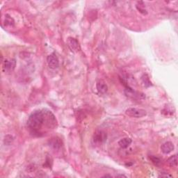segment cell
<instances>
[{"mask_svg":"<svg viewBox=\"0 0 178 178\" xmlns=\"http://www.w3.org/2000/svg\"><path fill=\"white\" fill-rule=\"evenodd\" d=\"M52 120H55L54 116L50 111H43L41 110L33 111L29 116L27 121V126L33 133L39 134L45 121L52 122ZM52 124V123H50Z\"/></svg>","mask_w":178,"mask_h":178,"instance_id":"1","label":"cell"},{"mask_svg":"<svg viewBox=\"0 0 178 178\" xmlns=\"http://www.w3.org/2000/svg\"><path fill=\"white\" fill-rule=\"evenodd\" d=\"M125 114L128 116L136 118L145 117L147 115V111L143 109H137V108L130 107L126 109Z\"/></svg>","mask_w":178,"mask_h":178,"instance_id":"2","label":"cell"},{"mask_svg":"<svg viewBox=\"0 0 178 178\" xmlns=\"http://www.w3.org/2000/svg\"><path fill=\"white\" fill-rule=\"evenodd\" d=\"M3 63V70L6 73H11L15 69L16 65L15 59H7L2 61Z\"/></svg>","mask_w":178,"mask_h":178,"instance_id":"3","label":"cell"},{"mask_svg":"<svg viewBox=\"0 0 178 178\" xmlns=\"http://www.w3.org/2000/svg\"><path fill=\"white\" fill-rule=\"evenodd\" d=\"M48 66L51 69H56L59 66V61L54 53L51 54L47 58Z\"/></svg>","mask_w":178,"mask_h":178,"instance_id":"4","label":"cell"},{"mask_svg":"<svg viewBox=\"0 0 178 178\" xmlns=\"http://www.w3.org/2000/svg\"><path fill=\"white\" fill-rule=\"evenodd\" d=\"M107 134L103 131H97L93 135V141L95 143H104L107 141Z\"/></svg>","mask_w":178,"mask_h":178,"instance_id":"5","label":"cell"},{"mask_svg":"<svg viewBox=\"0 0 178 178\" xmlns=\"http://www.w3.org/2000/svg\"><path fill=\"white\" fill-rule=\"evenodd\" d=\"M67 43L70 49L74 52H77L80 50V45L79 42L77 39H74V38L70 37L67 40Z\"/></svg>","mask_w":178,"mask_h":178,"instance_id":"6","label":"cell"},{"mask_svg":"<svg viewBox=\"0 0 178 178\" xmlns=\"http://www.w3.org/2000/svg\"><path fill=\"white\" fill-rule=\"evenodd\" d=\"M174 148H175V146H174L173 143L172 142L168 141L166 142V143H163L161 146V150L163 154H167L171 153L172 151H173Z\"/></svg>","mask_w":178,"mask_h":178,"instance_id":"7","label":"cell"},{"mask_svg":"<svg viewBox=\"0 0 178 178\" xmlns=\"http://www.w3.org/2000/svg\"><path fill=\"white\" fill-rule=\"evenodd\" d=\"M49 145L54 150H59L62 146V142L59 138L54 137L49 140Z\"/></svg>","mask_w":178,"mask_h":178,"instance_id":"8","label":"cell"},{"mask_svg":"<svg viewBox=\"0 0 178 178\" xmlns=\"http://www.w3.org/2000/svg\"><path fill=\"white\" fill-rule=\"evenodd\" d=\"M96 87H97V89L99 93L101 94H105L108 91L107 85L106 84V83L102 81V80H99L97 81V84H96Z\"/></svg>","mask_w":178,"mask_h":178,"instance_id":"9","label":"cell"},{"mask_svg":"<svg viewBox=\"0 0 178 178\" xmlns=\"http://www.w3.org/2000/svg\"><path fill=\"white\" fill-rule=\"evenodd\" d=\"M132 142V141L129 138H123V139L120 140L118 141V145L121 148H127V147L129 146Z\"/></svg>","mask_w":178,"mask_h":178,"instance_id":"10","label":"cell"},{"mask_svg":"<svg viewBox=\"0 0 178 178\" xmlns=\"http://www.w3.org/2000/svg\"><path fill=\"white\" fill-rule=\"evenodd\" d=\"M167 163L171 166V167H177V155H174L169 157L167 160Z\"/></svg>","mask_w":178,"mask_h":178,"instance_id":"11","label":"cell"},{"mask_svg":"<svg viewBox=\"0 0 178 178\" xmlns=\"http://www.w3.org/2000/svg\"><path fill=\"white\" fill-rule=\"evenodd\" d=\"M136 7H137L138 11H139L141 13L143 14V15H146L147 13L146 9H145V5H144L143 1H138Z\"/></svg>","mask_w":178,"mask_h":178,"instance_id":"12","label":"cell"},{"mask_svg":"<svg viewBox=\"0 0 178 178\" xmlns=\"http://www.w3.org/2000/svg\"><path fill=\"white\" fill-rule=\"evenodd\" d=\"M4 24L6 26H9V27H13L15 25V21L12 18L11 16L9 15H6L4 19Z\"/></svg>","mask_w":178,"mask_h":178,"instance_id":"13","label":"cell"},{"mask_svg":"<svg viewBox=\"0 0 178 178\" xmlns=\"http://www.w3.org/2000/svg\"><path fill=\"white\" fill-rule=\"evenodd\" d=\"M150 159L152 162L156 166H159L161 163V159H159L157 157H155V156H151V157H150Z\"/></svg>","mask_w":178,"mask_h":178,"instance_id":"14","label":"cell"},{"mask_svg":"<svg viewBox=\"0 0 178 178\" xmlns=\"http://www.w3.org/2000/svg\"><path fill=\"white\" fill-rule=\"evenodd\" d=\"M142 80H143L144 84H145V86L146 87H148L151 85V82L150 81L149 77L147 75H144L143 77H142Z\"/></svg>","mask_w":178,"mask_h":178,"instance_id":"15","label":"cell"},{"mask_svg":"<svg viewBox=\"0 0 178 178\" xmlns=\"http://www.w3.org/2000/svg\"><path fill=\"white\" fill-rule=\"evenodd\" d=\"M8 138H9V135L6 136L5 139H4V142H5L6 144H10L12 141H13V137H12V136H10L9 139H8Z\"/></svg>","mask_w":178,"mask_h":178,"instance_id":"16","label":"cell"},{"mask_svg":"<svg viewBox=\"0 0 178 178\" xmlns=\"http://www.w3.org/2000/svg\"><path fill=\"white\" fill-rule=\"evenodd\" d=\"M159 177H171L172 175H170V174H168V173L167 174H163V173H162V174H161V175H159Z\"/></svg>","mask_w":178,"mask_h":178,"instance_id":"17","label":"cell"},{"mask_svg":"<svg viewBox=\"0 0 178 178\" xmlns=\"http://www.w3.org/2000/svg\"><path fill=\"white\" fill-rule=\"evenodd\" d=\"M126 177V176L125 175H118L116 176V177Z\"/></svg>","mask_w":178,"mask_h":178,"instance_id":"18","label":"cell"},{"mask_svg":"<svg viewBox=\"0 0 178 178\" xmlns=\"http://www.w3.org/2000/svg\"><path fill=\"white\" fill-rule=\"evenodd\" d=\"M102 177H112V176L110 175H104Z\"/></svg>","mask_w":178,"mask_h":178,"instance_id":"19","label":"cell"}]
</instances>
